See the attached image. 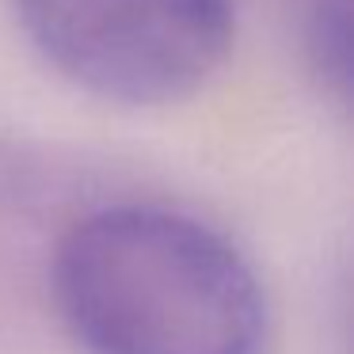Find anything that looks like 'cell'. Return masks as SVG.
Listing matches in <instances>:
<instances>
[{"instance_id": "3957f363", "label": "cell", "mask_w": 354, "mask_h": 354, "mask_svg": "<svg viewBox=\"0 0 354 354\" xmlns=\"http://www.w3.org/2000/svg\"><path fill=\"white\" fill-rule=\"evenodd\" d=\"M305 54L328 100L354 122V0H305Z\"/></svg>"}, {"instance_id": "6da1fadb", "label": "cell", "mask_w": 354, "mask_h": 354, "mask_svg": "<svg viewBox=\"0 0 354 354\" xmlns=\"http://www.w3.org/2000/svg\"><path fill=\"white\" fill-rule=\"evenodd\" d=\"M50 286L84 354H270L259 270L183 209L126 202L80 217L57 240Z\"/></svg>"}, {"instance_id": "7a4b0ae2", "label": "cell", "mask_w": 354, "mask_h": 354, "mask_svg": "<svg viewBox=\"0 0 354 354\" xmlns=\"http://www.w3.org/2000/svg\"><path fill=\"white\" fill-rule=\"evenodd\" d=\"M31 46L122 107H168L217 77L236 35L232 0H12Z\"/></svg>"}, {"instance_id": "277c9868", "label": "cell", "mask_w": 354, "mask_h": 354, "mask_svg": "<svg viewBox=\"0 0 354 354\" xmlns=\"http://www.w3.org/2000/svg\"><path fill=\"white\" fill-rule=\"evenodd\" d=\"M343 328H346V346L354 354V255H351V267H346V278H343Z\"/></svg>"}]
</instances>
